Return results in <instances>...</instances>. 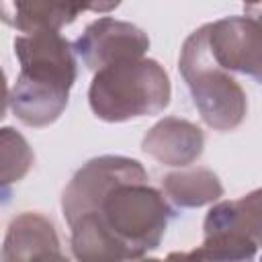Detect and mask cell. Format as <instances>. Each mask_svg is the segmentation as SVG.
<instances>
[{"instance_id": "obj_1", "label": "cell", "mask_w": 262, "mask_h": 262, "mask_svg": "<svg viewBox=\"0 0 262 262\" xmlns=\"http://www.w3.org/2000/svg\"><path fill=\"white\" fill-rule=\"evenodd\" d=\"M147 180L115 182L70 223L76 262H133L162 244L174 207Z\"/></svg>"}, {"instance_id": "obj_2", "label": "cell", "mask_w": 262, "mask_h": 262, "mask_svg": "<svg viewBox=\"0 0 262 262\" xmlns=\"http://www.w3.org/2000/svg\"><path fill=\"white\" fill-rule=\"evenodd\" d=\"M12 47L20 72L8 92V106L23 125L49 127L63 115L78 76L72 43L57 31H39L16 35Z\"/></svg>"}, {"instance_id": "obj_3", "label": "cell", "mask_w": 262, "mask_h": 262, "mask_svg": "<svg viewBox=\"0 0 262 262\" xmlns=\"http://www.w3.org/2000/svg\"><path fill=\"white\" fill-rule=\"evenodd\" d=\"M172 98L170 76L151 57L125 59L94 72L88 104L104 123H125L160 115Z\"/></svg>"}, {"instance_id": "obj_4", "label": "cell", "mask_w": 262, "mask_h": 262, "mask_svg": "<svg viewBox=\"0 0 262 262\" xmlns=\"http://www.w3.org/2000/svg\"><path fill=\"white\" fill-rule=\"evenodd\" d=\"M178 72L190 92L203 123L215 131H233L248 115V94L242 84L211 59L205 27L194 29L180 47Z\"/></svg>"}, {"instance_id": "obj_5", "label": "cell", "mask_w": 262, "mask_h": 262, "mask_svg": "<svg viewBox=\"0 0 262 262\" xmlns=\"http://www.w3.org/2000/svg\"><path fill=\"white\" fill-rule=\"evenodd\" d=\"M262 192L217 201L203 221V244L194 248L203 262H254L262 233Z\"/></svg>"}, {"instance_id": "obj_6", "label": "cell", "mask_w": 262, "mask_h": 262, "mask_svg": "<svg viewBox=\"0 0 262 262\" xmlns=\"http://www.w3.org/2000/svg\"><path fill=\"white\" fill-rule=\"evenodd\" d=\"M205 41L211 59L227 74L262 80V29L256 16H223L207 23Z\"/></svg>"}, {"instance_id": "obj_7", "label": "cell", "mask_w": 262, "mask_h": 262, "mask_svg": "<svg viewBox=\"0 0 262 262\" xmlns=\"http://www.w3.org/2000/svg\"><path fill=\"white\" fill-rule=\"evenodd\" d=\"M76 59L90 72H98L111 63L145 57L149 37L133 23L113 16H100L86 25L82 35L72 43Z\"/></svg>"}, {"instance_id": "obj_8", "label": "cell", "mask_w": 262, "mask_h": 262, "mask_svg": "<svg viewBox=\"0 0 262 262\" xmlns=\"http://www.w3.org/2000/svg\"><path fill=\"white\" fill-rule=\"evenodd\" d=\"M119 2H96V4H78V2H0V20L23 35L39 31H57L66 25H72L82 12H108L115 10Z\"/></svg>"}, {"instance_id": "obj_9", "label": "cell", "mask_w": 262, "mask_h": 262, "mask_svg": "<svg viewBox=\"0 0 262 262\" xmlns=\"http://www.w3.org/2000/svg\"><path fill=\"white\" fill-rule=\"evenodd\" d=\"M205 147L201 127L180 117L160 119L141 139V149L170 168H186L196 162Z\"/></svg>"}, {"instance_id": "obj_10", "label": "cell", "mask_w": 262, "mask_h": 262, "mask_svg": "<svg viewBox=\"0 0 262 262\" xmlns=\"http://www.w3.org/2000/svg\"><path fill=\"white\" fill-rule=\"evenodd\" d=\"M51 250H59V237L51 219L41 213L25 211L16 215L6 229L0 262H33Z\"/></svg>"}, {"instance_id": "obj_11", "label": "cell", "mask_w": 262, "mask_h": 262, "mask_svg": "<svg viewBox=\"0 0 262 262\" xmlns=\"http://www.w3.org/2000/svg\"><path fill=\"white\" fill-rule=\"evenodd\" d=\"M162 188V194L174 209H199L223 196V184L209 168H182L170 172L164 176Z\"/></svg>"}, {"instance_id": "obj_12", "label": "cell", "mask_w": 262, "mask_h": 262, "mask_svg": "<svg viewBox=\"0 0 262 262\" xmlns=\"http://www.w3.org/2000/svg\"><path fill=\"white\" fill-rule=\"evenodd\" d=\"M35 154L27 137L14 127H0V203H8L12 186L33 168Z\"/></svg>"}, {"instance_id": "obj_13", "label": "cell", "mask_w": 262, "mask_h": 262, "mask_svg": "<svg viewBox=\"0 0 262 262\" xmlns=\"http://www.w3.org/2000/svg\"><path fill=\"white\" fill-rule=\"evenodd\" d=\"M164 262H203L194 250L190 252H170Z\"/></svg>"}, {"instance_id": "obj_14", "label": "cell", "mask_w": 262, "mask_h": 262, "mask_svg": "<svg viewBox=\"0 0 262 262\" xmlns=\"http://www.w3.org/2000/svg\"><path fill=\"white\" fill-rule=\"evenodd\" d=\"M8 111V84H6V76L0 68V121L6 117Z\"/></svg>"}]
</instances>
